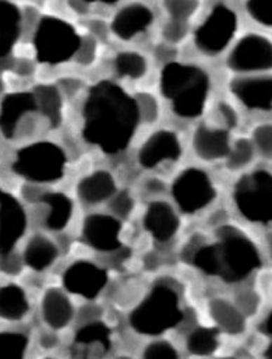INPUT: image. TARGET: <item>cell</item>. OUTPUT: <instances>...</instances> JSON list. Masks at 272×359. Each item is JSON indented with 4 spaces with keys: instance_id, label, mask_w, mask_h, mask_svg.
<instances>
[{
    "instance_id": "6da1fadb",
    "label": "cell",
    "mask_w": 272,
    "mask_h": 359,
    "mask_svg": "<svg viewBox=\"0 0 272 359\" xmlns=\"http://www.w3.org/2000/svg\"><path fill=\"white\" fill-rule=\"evenodd\" d=\"M136 100L114 81L95 84L83 107V136L105 154H119L132 143L140 125Z\"/></svg>"
},
{
    "instance_id": "7a4b0ae2",
    "label": "cell",
    "mask_w": 272,
    "mask_h": 359,
    "mask_svg": "<svg viewBox=\"0 0 272 359\" xmlns=\"http://www.w3.org/2000/svg\"><path fill=\"white\" fill-rule=\"evenodd\" d=\"M184 257L204 274L228 284H242L263 267L257 243L242 228L228 222L217 226L212 242L194 235L186 245Z\"/></svg>"
},
{
    "instance_id": "3957f363",
    "label": "cell",
    "mask_w": 272,
    "mask_h": 359,
    "mask_svg": "<svg viewBox=\"0 0 272 359\" xmlns=\"http://www.w3.org/2000/svg\"><path fill=\"white\" fill-rule=\"evenodd\" d=\"M159 88L175 115L196 119L207 107L211 79L200 66L169 62L161 70Z\"/></svg>"
},
{
    "instance_id": "277c9868",
    "label": "cell",
    "mask_w": 272,
    "mask_h": 359,
    "mask_svg": "<svg viewBox=\"0 0 272 359\" xmlns=\"http://www.w3.org/2000/svg\"><path fill=\"white\" fill-rule=\"evenodd\" d=\"M180 294L169 283H158L130 313V326L141 336L159 337L183 322Z\"/></svg>"
},
{
    "instance_id": "5b68a950",
    "label": "cell",
    "mask_w": 272,
    "mask_h": 359,
    "mask_svg": "<svg viewBox=\"0 0 272 359\" xmlns=\"http://www.w3.org/2000/svg\"><path fill=\"white\" fill-rule=\"evenodd\" d=\"M67 156L52 142H34L20 147L11 161V171L28 183L49 184L62 180L66 174Z\"/></svg>"
},
{
    "instance_id": "8992f818",
    "label": "cell",
    "mask_w": 272,
    "mask_h": 359,
    "mask_svg": "<svg viewBox=\"0 0 272 359\" xmlns=\"http://www.w3.org/2000/svg\"><path fill=\"white\" fill-rule=\"evenodd\" d=\"M233 204L240 217L260 226L272 225V172L257 168L243 174L233 186Z\"/></svg>"
},
{
    "instance_id": "52a82bcc",
    "label": "cell",
    "mask_w": 272,
    "mask_h": 359,
    "mask_svg": "<svg viewBox=\"0 0 272 359\" xmlns=\"http://www.w3.org/2000/svg\"><path fill=\"white\" fill-rule=\"evenodd\" d=\"M83 36L66 20L46 15L39 20L34 32V50L38 62L56 66L73 59Z\"/></svg>"
},
{
    "instance_id": "ba28073f",
    "label": "cell",
    "mask_w": 272,
    "mask_h": 359,
    "mask_svg": "<svg viewBox=\"0 0 272 359\" xmlns=\"http://www.w3.org/2000/svg\"><path fill=\"white\" fill-rule=\"evenodd\" d=\"M43 119L32 91L10 93L0 100V133L8 142L31 137Z\"/></svg>"
},
{
    "instance_id": "9c48e42d",
    "label": "cell",
    "mask_w": 272,
    "mask_h": 359,
    "mask_svg": "<svg viewBox=\"0 0 272 359\" xmlns=\"http://www.w3.org/2000/svg\"><path fill=\"white\" fill-rule=\"evenodd\" d=\"M239 17L233 8L219 3L205 15L194 32L197 49L207 56H217L225 52L236 36Z\"/></svg>"
},
{
    "instance_id": "30bf717a",
    "label": "cell",
    "mask_w": 272,
    "mask_h": 359,
    "mask_svg": "<svg viewBox=\"0 0 272 359\" xmlns=\"http://www.w3.org/2000/svg\"><path fill=\"white\" fill-rule=\"evenodd\" d=\"M170 193L175 204L184 214H197L205 210L218 196L210 174L198 167L184 168L173 180Z\"/></svg>"
},
{
    "instance_id": "8fae6325",
    "label": "cell",
    "mask_w": 272,
    "mask_h": 359,
    "mask_svg": "<svg viewBox=\"0 0 272 359\" xmlns=\"http://www.w3.org/2000/svg\"><path fill=\"white\" fill-rule=\"evenodd\" d=\"M228 67L238 74H263L272 72V39L259 32L243 35L232 46Z\"/></svg>"
},
{
    "instance_id": "7c38bea8",
    "label": "cell",
    "mask_w": 272,
    "mask_h": 359,
    "mask_svg": "<svg viewBox=\"0 0 272 359\" xmlns=\"http://www.w3.org/2000/svg\"><path fill=\"white\" fill-rule=\"evenodd\" d=\"M27 228L28 214L24 204L0 186V256L15 250Z\"/></svg>"
},
{
    "instance_id": "4fadbf2b",
    "label": "cell",
    "mask_w": 272,
    "mask_h": 359,
    "mask_svg": "<svg viewBox=\"0 0 272 359\" xmlns=\"http://www.w3.org/2000/svg\"><path fill=\"white\" fill-rule=\"evenodd\" d=\"M183 154L182 142L177 133L161 129L154 132L141 144L137 153L138 165L144 170H156L165 164H175Z\"/></svg>"
},
{
    "instance_id": "5bb4252c",
    "label": "cell",
    "mask_w": 272,
    "mask_h": 359,
    "mask_svg": "<svg viewBox=\"0 0 272 359\" xmlns=\"http://www.w3.org/2000/svg\"><path fill=\"white\" fill-rule=\"evenodd\" d=\"M107 285L108 273L104 267L90 260H77L72 263L63 274V287L66 292L83 297L84 299H95Z\"/></svg>"
},
{
    "instance_id": "9a60e30c",
    "label": "cell",
    "mask_w": 272,
    "mask_h": 359,
    "mask_svg": "<svg viewBox=\"0 0 272 359\" xmlns=\"http://www.w3.org/2000/svg\"><path fill=\"white\" fill-rule=\"evenodd\" d=\"M122 219L112 214L94 212L86 217L81 236L91 249L101 253H112L122 248Z\"/></svg>"
},
{
    "instance_id": "2e32d148",
    "label": "cell",
    "mask_w": 272,
    "mask_h": 359,
    "mask_svg": "<svg viewBox=\"0 0 272 359\" xmlns=\"http://www.w3.org/2000/svg\"><path fill=\"white\" fill-rule=\"evenodd\" d=\"M232 95L253 112H272V74H240L231 86Z\"/></svg>"
},
{
    "instance_id": "e0dca14e",
    "label": "cell",
    "mask_w": 272,
    "mask_h": 359,
    "mask_svg": "<svg viewBox=\"0 0 272 359\" xmlns=\"http://www.w3.org/2000/svg\"><path fill=\"white\" fill-rule=\"evenodd\" d=\"M231 132L232 130H229L222 123L198 125L191 139L194 154L205 163L225 160L232 146Z\"/></svg>"
},
{
    "instance_id": "ac0fdd59",
    "label": "cell",
    "mask_w": 272,
    "mask_h": 359,
    "mask_svg": "<svg viewBox=\"0 0 272 359\" xmlns=\"http://www.w3.org/2000/svg\"><path fill=\"white\" fill-rule=\"evenodd\" d=\"M142 225L154 241L166 243L177 235L180 229V217L170 203L154 198L145 208Z\"/></svg>"
},
{
    "instance_id": "d6986e66",
    "label": "cell",
    "mask_w": 272,
    "mask_h": 359,
    "mask_svg": "<svg viewBox=\"0 0 272 359\" xmlns=\"http://www.w3.org/2000/svg\"><path fill=\"white\" fill-rule=\"evenodd\" d=\"M35 204L41 210V225L50 232H62L73 218V200L62 191L43 190Z\"/></svg>"
},
{
    "instance_id": "ffe728a7",
    "label": "cell",
    "mask_w": 272,
    "mask_h": 359,
    "mask_svg": "<svg viewBox=\"0 0 272 359\" xmlns=\"http://www.w3.org/2000/svg\"><path fill=\"white\" fill-rule=\"evenodd\" d=\"M154 22L151 7L141 1L123 6L112 18L111 31L122 41H132L144 34Z\"/></svg>"
},
{
    "instance_id": "44dd1931",
    "label": "cell",
    "mask_w": 272,
    "mask_h": 359,
    "mask_svg": "<svg viewBox=\"0 0 272 359\" xmlns=\"http://www.w3.org/2000/svg\"><path fill=\"white\" fill-rule=\"evenodd\" d=\"M76 311L74 305L62 288L50 287L41 298V318L46 327L60 332L64 330L74 319Z\"/></svg>"
},
{
    "instance_id": "7402d4cb",
    "label": "cell",
    "mask_w": 272,
    "mask_h": 359,
    "mask_svg": "<svg viewBox=\"0 0 272 359\" xmlns=\"http://www.w3.org/2000/svg\"><path fill=\"white\" fill-rule=\"evenodd\" d=\"M208 315L215 327L231 337L243 336L247 330V318L231 299L217 297L208 304Z\"/></svg>"
},
{
    "instance_id": "603a6c76",
    "label": "cell",
    "mask_w": 272,
    "mask_h": 359,
    "mask_svg": "<svg viewBox=\"0 0 272 359\" xmlns=\"http://www.w3.org/2000/svg\"><path fill=\"white\" fill-rule=\"evenodd\" d=\"M59 255L60 249L52 238L43 233H34L25 242L21 257L25 267L35 273H42L56 263Z\"/></svg>"
},
{
    "instance_id": "cb8c5ba5",
    "label": "cell",
    "mask_w": 272,
    "mask_h": 359,
    "mask_svg": "<svg viewBox=\"0 0 272 359\" xmlns=\"http://www.w3.org/2000/svg\"><path fill=\"white\" fill-rule=\"evenodd\" d=\"M77 196L87 205H100L112 198L118 191L115 177L107 170H97L77 183Z\"/></svg>"
},
{
    "instance_id": "d4e9b609",
    "label": "cell",
    "mask_w": 272,
    "mask_h": 359,
    "mask_svg": "<svg viewBox=\"0 0 272 359\" xmlns=\"http://www.w3.org/2000/svg\"><path fill=\"white\" fill-rule=\"evenodd\" d=\"M79 355L101 357L111 348V330L100 320L83 323L74 337V346Z\"/></svg>"
},
{
    "instance_id": "484cf974",
    "label": "cell",
    "mask_w": 272,
    "mask_h": 359,
    "mask_svg": "<svg viewBox=\"0 0 272 359\" xmlns=\"http://www.w3.org/2000/svg\"><path fill=\"white\" fill-rule=\"evenodd\" d=\"M22 29L20 8L10 0H0V59H8Z\"/></svg>"
},
{
    "instance_id": "4316f807",
    "label": "cell",
    "mask_w": 272,
    "mask_h": 359,
    "mask_svg": "<svg viewBox=\"0 0 272 359\" xmlns=\"http://www.w3.org/2000/svg\"><path fill=\"white\" fill-rule=\"evenodd\" d=\"M29 311V299L21 285L15 283L0 285V320L18 323L28 316Z\"/></svg>"
},
{
    "instance_id": "83f0119b",
    "label": "cell",
    "mask_w": 272,
    "mask_h": 359,
    "mask_svg": "<svg viewBox=\"0 0 272 359\" xmlns=\"http://www.w3.org/2000/svg\"><path fill=\"white\" fill-rule=\"evenodd\" d=\"M38 111L49 128H57L63 118V94L57 86L39 84L32 91Z\"/></svg>"
},
{
    "instance_id": "f1b7e54d",
    "label": "cell",
    "mask_w": 272,
    "mask_h": 359,
    "mask_svg": "<svg viewBox=\"0 0 272 359\" xmlns=\"http://www.w3.org/2000/svg\"><path fill=\"white\" fill-rule=\"evenodd\" d=\"M219 336L217 327H196L186 337V350L194 357H210L219 348Z\"/></svg>"
},
{
    "instance_id": "f546056e",
    "label": "cell",
    "mask_w": 272,
    "mask_h": 359,
    "mask_svg": "<svg viewBox=\"0 0 272 359\" xmlns=\"http://www.w3.org/2000/svg\"><path fill=\"white\" fill-rule=\"evenodd\" d=\"M115 74L126 80H141L148 73V60L136 50H122L114 57Z\"/></svg>"
},
{
    "instance_id": "4dcf8cb0",
    "label": "cell",
    "mask_w": 272,
    "mask_h": 359,
    "mask_svg": "<svg viewBox=\"0 0 272 359\" xmlns=\"http://www.w3.org/2000/svg\"><path fill=\"white\" fill-rule=\"evenodd\" d=\"M257 151L252 139L239 137L232 142L229 154L226 156V168L232 172H242L250 168L256 160Z\"/></svg>"
},
{
    "instance_id": "1f68e13d",
    "label": "cell",
    "mask_w": 272,
    "mask_h": 359,
    "mask_svg": "<svg viewBox=\"0 0 272 359\" xmlns=\"http://www.w3.org/2000/svg\"><path fill=\"white\" fill-rule=\"evenodd\" d=\"M28 346L27 334L15 330H0V359L24 358Z\"/></svg>"
},
{
    "instance_id": "d6a6232c",
    "label": "cell",
    "mask_w": 272,
    "mask_h": 359,
    "mask_svg": "<svg viewBox=\"0 0 272 359\" xmlns=\"http://www.w3.org/2000/svg\"><path fill=\"white\" fill-rule=\"evenodd\" d=\"M233 302L243 312V315L247 319H250V318H256L260 313L261 305H263V298L257 290L243 288L236 292Z\"/></svg>"
},
{
    "instance_id": "836d02e7",
    "label": "cell",
    "mask_w": 272,
    "mask_h": 359,
    "mask_svg": "<svg viewBox=\"0 0 272 359\" xmlns=\"http://www.w3.org/2000/svg\"><path fill=\"white\" fill-rule=\"evenodd\" d=\"M135 100H136L140 122L152 125L159 119L161 107H159V102H158V100L154 94L140 91L135 95Z\"/></svg>"
},
{
    "instance_id": "e575fe53",
    "label": "cell",
    "mask_w": 272,
    "mask_h": 359,
    "mask_svg": "<svg viewBox=\"0 0 272 359\" xmlns=\"http://www.w3.org/2000/svg\"><path fill=\"white\" fill-rule=\"evenodd\" d=\"M163 7L172 20L189 21L200 7L198 0H163Z\"/></svg>"
},
{
    "instance_id": "d590c367",
    "label": "cell",
    "mask_w": 272,
    "mask_h": 359,
    "mask_svg": "<svg viewBox=\"0 0 272 359\" xmlns=\"http://www.w3.org/2000/svg\"><path fill=\"white\" fill-rule=\"evenodd\" d=\"M135 197L129 190H118L109 200V211L119 219H128L135 211Z\"/></svg>"
},
{
    "instance_id": "8d00e7d4",
    "label": "cell",
    "mask_w": 272,
    "mask_h": 359,
    "mask_svg": "<svg viewBox=\"0 0 272 359\" xmlns=\"http://www.w3.org/2000/svg\"><path fill=\"white\" fill-rule=\"evenodd\" d=\"M252 142L260 157L272 160V123L257 125L252 132Z\"/></svg>"
},
{
    "instance_id": "74e56055",
    "label": "cell",
    "mask_w": 272,
    "mask_h": 359,
    "mask_svg": "<svg viewBox=\"0 0 272 359\" xmlns=\"http://www.w3.org/2000/svg\"><path fill=\"white\" fill-rule=\"evenodd\" d=\"M245 7L254 22L272 28V0H246Z\"/></svg>"
},
{
    "instance_id": "f35d334b",
    "label": "cell",
    "mask_w": 272,
    "mask_h": 359,
    "mask_svg": "<svg viewBox=\"0 0 272 359\" xmlns=\"http://www.w3.org/2000/svg\"><path fill=\"white\" fill-rule=\"evenodd\" d=\"M142 357L148 359H175L179 358V351L170 341L156 339L144 347Z\"/></svg>"
},
{
    "instance_id": "ab89813d",
    "label": "cell",
    "mask_w": 272,
    "mask_h": 359,
    "mask_svg": "<svg viewBox=\"0 0 272 359\" xmlns=\"http://www.w3.org/2000/svg\"><path fill=\"white\" fill-rule=\"evenodd\" d=\"M187 35H189V24L186 21H177L170 18L162 28V36L165 42L170 46L183 42Z\"/></svg>"
},
{
    "instance_id": "60d3db41",
    "label": "cell",
    "mask_w": 272,
    "mask_h": 359,
    "mask_svg": "<svg viewBox=\"0 0 272 359\" xmlns=\"http://www.w3.org/2000/svg\"><path fill=\"white\" fill-rule=\"evenodd\" d=\"M97 53H98V45H97V39L90 35V36H84L81 39L80 48L74 56V59L77 60L79 65L83 66H90L91 63L95 62L97 59Z\"/></svg>"
},
{
    "instance_id": "b9f144b4",
    "label": "cell",
    "mask_w": 272,
    "mask_h": 359,
    "mask_svg": "<svg viewBox=\"0 0 272 359\" xmlns=\"http://www.w3.org/2000/svg\"><path fill=\"white\" fill-rule=\"evenodd\" d=\"M24 267L22 257L15 250L0 256V271L8 277H17Z\"/></svg>"
},
{
    "instance_id": "7bdbcfd3",
    "label": "cell",
    "mask_w": 272,
    "mask_h": 359,
    "mask_svg": "<svg viewBox=\"0 0 272 359\" xmlns=\"http://www.w3.org/2000/svg\"><path fill=\"white\" fill-rule=\"evenodd\" d=\"M217 112L219 115V122L224 126H226L229 130H233L239 126V115L232 105L226 102H221L217 107Z\"/></svg>"
},
{
    "instance_id": "ee69618b",
    "label": "cell",
    "mask_w": 272,
    "mask_h": 359,
    "mask_svg": "<svg viewBox=\"0 0 272 359\" xmlns=\"http://www.w3.org/2000/svg\"><path fill=\"white\" fill-rule=\"evenodd\" d=\"M166 189H168V186H166L165 180H161V178H156V177L148 178V180L144 182V184H142V191H144L147 196L152 197V200H154V198H158V197L162 196V194H165V193H166Z\"/></svg>"
},
{
    "instance_id": "f6af8a7d",
    "label": "cell",
    "mask_w": 272,
    "mask_h": 359,
    "mask_svg": "<svg viewBox=\"0 0 272 359\" xmlns=\"http://www.w3.org/2000/svg\"><path fill=\"white\" fill-rule=\"evenodd\" d=\"M38 344L45 351H53L60 346V339L56 334V330H52L48 327V330H43L39 333Z\"/></svg>"
},
{
    "instance_id": "bcb514c9",
    "label": "cell",
    "mask_w": 272,
    "mask_h": 359,
    "mask_svg": "<svg viewBox=\"0 0 272 359\" xmlns=\"http://www.w3.org/2000/svg\"><path fill=\"white\" fill-rule=\"evenodd\" d=\"M88 29H90V34L95 39L105 41V39H108L111 27H108L105 24V21H102V20H91V21H88Z\"/></svg>"
},
{
    "instance_id": "7dc6e473",
    "label": "cell",
    "mask_w": 272,
    "mask_h": 359,
    "mask_svg": "<svg viewBox=\"0 0 272 359\" xmlns=\"http://www.w3.org/2000/svg\"><path fill=\"white\" fill-rule=\"evenodd\" d=\"M57 87L62 91V94L73 97V95H76L81 90L83 83L80 80H77L76 77H66L64 80L60 81V84Z\"/></svg>"
},
{
    "instance_id": "c3c4849f",
    "label": "cell",
    "mask_w": 272,
    "mask_h": 359,
    "mask_svg": "<svg viewBox=\"0 0 272 359\" xmlns=\"http://www.w3.org/2000/svg\"><path fill=\"white\" fill-rule=\"evenodd\" d=\"M13 67L15 69V72L21 76H29L32 72H34V66L29 60H25V59H21L18 60L15 65H13Z\"/></svg>"
},
{
    "instance_id": "681fc988",
    "label": "cell",
    "mask_w": 272,
    "mask_h": 359,
    "mask_svg": "<svg viewBox=\"0 0 272 359\" xmlns=\"http://www.w3.org/2000/svg\"><path fill=\"white\" fill-rule=\"evenodd\" d=\"M69 6L74 13L87 14L90 10V3L87 0H69Z\"/></svg>"
},
{
    "instance_id": "f907efd6",
    "label": "cell",
    "mask_w": 272,
    "mask_h": 359,
    "mask_svg": "<svg viewBox=\"0 0 272 359\" xmlns=\"http://www.w3.org/2000/svg\"><path fill=\"white\" fill-rule=\"evenodd\" d=\"M264 248H266V253L268 260L272 263V229L268 231L264 236Z\"/></svg>"
},
{
    "instance_id": "816d5d0a",
    "label": "cell",
    "mask_w": 272,
    "mask_h": 359,
    "mask_svg": "<svg viewBox=\"0 0 272 359\" xmlns=\"http://www.w3.org/2000/svg\"><path fill=\"white\" fill-rule=\"evenodd\" d=\"M263 332L272 337V308L271 311L267 313L264 322H263Z\"/></svg>"
},
{
    "instance_id": "f5cc1de1",
    "label": "cell",
    "mask_w": 272,
    "mask_h": 359,
    "mask_svg": "<svg viewBox=\"0 0 272 359\" xmlns=\"http://www.w3.org/2000/svg\"><path fill=\"white\" fill-rule=\"evenodd\" d=\"M90 4L91 3H104V4H115V3H118L119 0H87Z\"/></svg>"
},
{
    "instance_id": "db71d44e",
    "label": "cell",
    "mask_w": 272,
    "mask_h": 359,
    "mask_svg": "<svg viewBox=\"0 0 272 359\" xmlns=\"http://www.w3.org/2000/svg\"><path fill=\"white\" fill-rule=\"evenodd\" d=\"M264 357H268V358H272V341L271 344L267 347V350H266V353H264Z\"/></svg>"
},
{
    "instance_id": "11a10c76",
    "label": "cell",
    "mask_w": 272,
    "mask_h": 359,
    "mask_svg": "<svg viewBox=\"0 0 272 359\" xmlns=\"http://www.w3.org/2000/svg\"><path fill=\"white\" fill-rule=\"evenodd\" d=\"M3 91H4V83H3V80L0 79V100H1V97H3Z\"/></svg>"
}]
</instances>
